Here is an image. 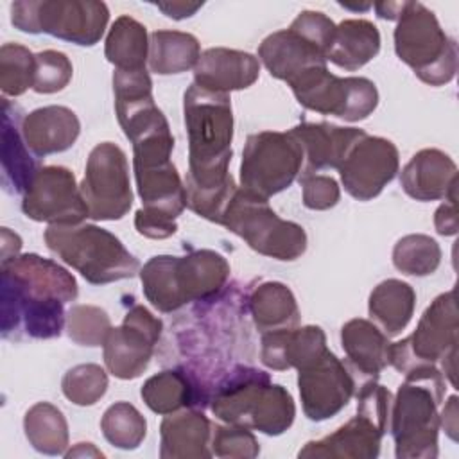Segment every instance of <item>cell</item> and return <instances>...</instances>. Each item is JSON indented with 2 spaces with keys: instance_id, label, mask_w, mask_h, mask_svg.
<instances>
[{
  "instance_id": "cell-9",
  "label": "cell",
  "mask_w": 459,
  "mask_h": 459,
  "mask_svg": "<svg viewBox=\"0 0 459 459\" xmlns=\"http://www.w3.org/2000/svg\"><path fill=\"white\" fill-rule=\"evenodd\" d=\"M109 22L97 0H22L11 4V23L29 34H50L81 47L95 45Z\"/></svg>"
},
{
  "instance_id": "cell-11",
  "label": "cell",
  "mask_w": 459,
  "mask_h": 459,
  "mask_svg": "<svg viewBox=\"0 0 459 459\" xmlns=\"http://www.w3.org/2000/svg\"><path fill=\"white\" fill-rule=\"evenodd\" d=\"M298 102L321 115L348 122L368 118L378 104V90L366 77H337L326 66H316L289 82Z\"/></svg>"
},
{
  "instance_id": "cell-43",
  "label": "cell",
  "mask_w": 459,
  "mask_h": 459,
  "mask_svg": "<svg viewBox=\"0 0 459 459\" xmlns=\"http://www.w3.org/2000/svg\"><path fill=\"white\" fill-rule=\"evenodd\" d=\"M74 66L66 54L59 50L38 52L32 90L38 93L61 91L70 82Z\"/></svg>"
},
{
  "instance_id": "cell-52",
  "label": "cell",
  "mask_w": 459,
  "mask_h": 459,
  "mask_svg": "<svg viewBox=\"0 0 459 459\" xmlns=\"http://www.w3.org/2000/svg\"><path fill=\"white\" fill-rule=\"evenodd\" d=\"M104 457V454L91 443H77L72 450L65 452V457Z\"/></svg>"
},
{
  "instance_id": "cell-29",
  "label": "cell",
  "mask_w": 459,
  "mask_h": 459,
  "mask_svg": "<svg viewBox=\"0 0 459 459\" xmlns=\"http://www.w3.org/2000/svg\"><path fill=\"white\" fill-rule=\"evenodd\" d=\"M380 50V32L369 20L351 18L335 25L326 61L353 72L369 63Z\"/></svg>"
},
{
  "instance_id": "cell-31",
  "label": "cell",
  "mask_w": 459,
  "mask_h": 459,
  "mask_svg": "<svg viewBox=\"0 0 459 459\" xmlns=\"http://www.w3.org/2000/svg\"><path fill=\"white\" fill-rule=\"evenodd\" d=\"M29 147L22 134V122L18 126L16 113L11 115V102L4 99L2 113V174L4 185L14 192L23 194L30 185L38 165L29 154Z\"/></svg>"
},
{
  "instance_id": "cell-15",
  "label": "cell",
  "mask_w": 459,
  "mask_h": 459,
  "mask_svg": "<svg viewBox=\"0 0 459 459\" xmlns=\"http://www.w3.org/2000/svg\"><path fill=\"white\" fill-rule=\"evenodd\" d=\"M163 323L145 307L134 305L120 326L109 330L104 341V364L108 371L122 380L140 377L152 357L161 335Z\"/></svg>"
},
{
  "instance_id": "cell-21",
  "label": "cell",
  "mask_w": 459,
  "mask_h": 459,
  "mask_svg": "<svg viewBox=\"0 0 459 459\" xmlns=\"http://www.w3.org/2000/svg\"><path fill=\"white\" fill-rule=\"evenodd\" d=\"M303 151L307 172L339 169L350 149L366 136L359 127H341L330 122H301L289 131Z\"/></svg>"
},
{
  "instance_id": "cell-17",
  "label": "cell",
  "mask_w": 459,
  "mask_h": 459,
  "mask_svg": "<svg viewBox=\"0 0 459 459\" xmlns=\"http://www.w3.org/2000/svg\"><path fill=\"white\" fill-rule=\"evenodd\" d=\"M396 145L382 136L360 138L337 169L344 190L357 201L377 197L398 172Z\"/></svg>"
},
{
  "instance_id": "cell-2",
  "label": "cell",
  "mask_w": 459,
  "mask_h": 459,
  "mask_svg": "<svg viewBox=\"0 0 459 459\" xmlns=\"http://www.w3.org/2000/svg\"><path fill=\"white\" fill-rule=\"evenodd\" d=\"M445 389V375L434 364L405 373V382L398 387L389 414L398 459L437 457V405Z\"/></svg>"
},
{
  "instance_id": "cell-39",
  "label": "cell",
  "mask_w": 459,
  "mask_h": 459,
  "mask_svg": "<svg viewBox=\"0 0 459 459\" xmlns=\"http://www.w3.org/2000/svg\"><path fill=\"white\" fill-rule=\"evenodd\" d=\"M36 54L20 43H4L0 48V88L4 95L18 97L34 84Z\"/></svg>"
},
{
  "instance_id": "cell-6",
  "label": "cell",
  "mask_w": 459,
  "mask_h": 459,
  "mask_svg": "<svg viewBox=\"0 0 459 459\" xmlns=\"http://www.w3.org/2000/svg\"><path fill=\"white\" fill-rule=\"evenodd\" d=\"M394 52L430 86L450 82L457 72V43L436 14L420 2H407L394 29Z\"/></svg>"
},
{
  "instance_id": "cell-23",
  "label": "cell",
  "mask_w": 459,
  "mask_h": 459,
  "mask_svg": "<svg viewBox=\"0 0 459 459\" xmlns=\"http://www.w3.org/2000/svg\"><path fill=\"white\" fill-rule=\"evenodd\" d=\"M258 59L273 77L285 81L287 84L303 72L316 66H326L328 63L326 54L321 48L292 29L269 34L258 47Z\"/></svg>"
},
{
  "instance_id": "cell-47",
  "label": "cell",
  "mask_w": 459,
  "mask_h": 459,
  "mask_svg": "<svg viewBox=\"0 0 459 459\" xmlns=\"http://www.w3.org/2000/svg\"><path fill=\"white\" fill-rule=\"evenodd\" d=\"M457 199H446L434 215V226L439 235H455L457 233V210H455Z\"/></svg>"
},
{
  "instance_id": "cell-36",
  "label": "cell",
  "mask_w": 459,
  "mask_h": 459,
  "mask_svg": "<svg viewBox=\"0 0 459 459\" xmlns=\"http://www.w3.org/2000/svg\"><path fill=\"white\" fill-rule=\"evenodd\" d=\"M142 400L156 414H170L186 409L195 400V391L188 377L178 369H165L142 385Z\"/></svg>"
},
{
  "instance_id": "cell-32",
  "label": "cell",
  "mask_w": 459,
  "mask_h": 459,
  "mask_svg": "<svg viewBox=\"0 0 459 459\" xmlns=\"http://www.w3.org/2000/svg\"><path fill=\"white\" fill-rule=\"evenodd\" d=\"M201 56L199 39L181 30H154L149 36V68L160 75L183 74L195 68Z\"/></svg>"
},
{
  "instance_id": "cell-3",
  "label": "cell",
  "mask_w": 459,
  "mask_h": 459,
  "mask_svg": "<svg viewBox=\"0 0 459 459\" xmlns=\"http://www.w3.org/2000/svg\"><path fill=\"white\" fill-rule=\"evenodd\" d=\"M228 276L230 264L212 249H195L185 256L158 255L140 269L143 294L160 312L215 296Z\"/></svg>"
},
{
  "instance_id": "cell-33",
  "label": "cell",
  "mask_w": 459,
  "mask_h": 459,
  "mask_svg": "<svg viewBox=\"0 0 459 459\" xmlns=\"http://www.w3.org/2000/svg\"><path fill=\"white\" fill-rule=\"evenodd\" d=\"M249 308L258 330L271 332L292 328L299 323V308L292 290L280 281L260 283L251 298Z\"/></svg>"
},
{
  "instance_id": "cell-44",
  "label": "cell",
  "mask_w": 459,
  "mask_h": 459,
  "mask_svg": "<svg viewBox=\"0 0 459 459\" xmlns=\"http://www.w3.org/2000/svg\"><path fill=\"white\" fill-rule=\"evenodd\" d=\"M299 183L303 188V204L308 210H328L339 203L341 190L332 176L303 174Z\"/></svg>"
},
{
  "instance_id": "cell-51",
  "label": "cell",
  "mask_w": 459,
  "mask_h": 459,
  "mask_svg": "<svg viewBox=\"0 0 459 459\" xmlns=\"http://www.w3.org/2000/svg\"><path fill=\"white\" fill-rule=\"evenodd\" d=\"M407 2H380L375 4L377 9V16L384 18V20H398L402 11L405 9Z\"/></svg>"
},
{
  "instance_id": "cell-49",
  "label": "cell",
  "mask_w": 459,
  "mask_h": 459,
  "mask_svg": "<svg viewBox=\"0 0 459 459\" xmlns=\"http://www.w3.org/2000/svg\"><path fill=\"white\" fill-rule=\"evenodd\" d=\"M439 425L445 429L450 439L457 441V396H450L441 416H439Z\"/></svg>"
},
{
  "instance_id": "cell-16",
  "label": "cell",
  "mask_w": 459,
  "mask_h": 459,
  "mask_svg": "<svg viewBox=\"0 0 459 459\" xmlns=\"http://www.w3.org/2000/svg\"><path fill=\"white\" fill-rule=\"evenodd\" d=\"M298 389L305 416L323 421L348 405L355 393V378L330 350H325L298 369Z\"/></svg>"
},
{
  "instance_id": "cell-25",
  "label": "cell",
  "mask_w": 459,
  "mask_h": 459,
  "mask_svg": "<svg viewBox=\"0 0 459 459\" xmlns=\"http://www.w3.org/2000/svg\"><path fill=\"white\" fill-rule=\"evenodd\" d=\"M212 423L194 409H181L163 418L160 425L161 459H201L212 457Z\"/></svg>"
},
{
  "instance_id": "cell-30",
  "label": "cell",
  "mask_w": 459,
  "mask_h": 459,
  "mask_svg": "<svg viewBox=\"0 0 459 459\" xmlns=\"http://www.w3.org/2000/svg\"><path fill=\"white\" fill-rule=\"evenodd\" d=\"M416 307L414 289L402 280L380 281L369 294L368 310L387 337L398 335L411 321Z\"/></svg>"
},
{
  "instance_id": "cell-35",
  "label": "cell",
  "mask_w": 459,
  "mask_h": 459,
  "mask_svg": "<svg viewBox=\"0 0 459 459\" xmlns=\"http://www.w3.org/2000/svg\"><path fill=\"white\" fill-rule=\"evenodd\" d=\"M23 430L34 450L47 455H65L68 423L61 409L48 402L34 403L23 418Z\"/></svg>"
},
{
  "instance_id": "cell-34",
  "label": "cell",
  "mask_w": 459,
  "mask_h": 459,
  "mask_svg": "<svg viewBox=\"0 0 459 459\" xmlns=\"http://www.w3.org/2000/svg\"><path fill=\"white\" fill-rule=\"evenodd\" d=\"M104 54L117 70H145L149 59L145 25L131 16H118L106 36Z\"/></svg>"
},
{
  "instance_id": "cell-46",
  "label": "cell",
  "mask_w": 459,
  "mask_h": 459,
  "mask_svg": "<svg viewBox=\"0 0 459 459\" xmlns=\"http://www.w3.org/2000/svg\"><path fill=\"white\" fill-rule=\"evenodd\" d=\"M134 228L140 235L147 237V238H169L170 235H174L178 231V222L172 219H167L160 213H152L147 212L143 208H140L134 215Z\"/></svg>"
},
{
  "instance_id": "cell-10",
  "label": "cell",
  "mask_w": 459,
  "mask_h": 459,
  "mask_svg": "<svg viewBox=\"0 0 459 459\" xmlns=\"http://www.w3.org/2000/svg\"><path fill=\"white\" fill-rule=\"evenodd\" d=\"M303 151L287 131H260L249 134L240 161V188L269 199L301 174Z\"/></svg>"
},
{
  "instance_id": "cell-19",
  "label": "cell",
  "mask_w": 459,
  "mask_h": 459,
  "mask_svg": "<svg viewBox=\"0 0 459 459\" xmlns=\"http://www.w3.org/2000/svg\"><path fill=\"white\" fill-rule=\"evenodd\" d=\"M59 299H32L23 296L18 287L2 276V333L18 330L23 325L25 333L34 339L59 337L66 325V316Z\"/></svg>"
},
{
  "instance_id": "cell-45",
  "label": "cell",
  "mask_w": 459,
  "mask_h": 459,
  "mask_svg": "<svg viewBox=\"0 0 459 459\" xmlns=\"http://www.w3.org/2000/svg\"><path fill=\"white\" fill-rule=\"evenodd\" d=\"M289 29L301 34L305 39H308L317 48H321L325 54H328V48L335 34V23L319 11H301L292 20Z\"/></svg>"
},
{
  "instance_id": "cell-40",
  "label": "cell",
  "mask_w": 459,
  "mask_h": 459,
  "mask_svg": "<svg viewBox=\"0 0 459 459\" xmlns=\"http://www.w3.org/2000/svg\"><path fill=\"white\" fill-rule=\"evenodd\" d=\"M111 328V319L100 307L74 305L66 312V333L81 346H102Z\"/></svg>"
},
{
  "instance_id": "cell-1",
  "label": "cell",
  "mask_w": 459,
  "mask_h": 459,
  "mask_svg": "<svg viewBox=\"0 0 459 459\" xmlns=\"http://www.w3.org/2000/svg\"><path fill=\"white\" fill-rule=\"evenodd\" d=\"M183 115L188 134L186 206L199 217L221 224L238 188L228 170L233 156L231 99L228 93L192 84L183 97Z\"/></svg>"
},
{
  "instance_id": "cell-5",
  "label": "cell",
  "mask_w": 459,
  "mask_h": 459,
  "mask_svg": "<svg viewBox=\"0 0 459 459\" xmlns=\"http://www.w3.org/2000/svg\"><path fill=\"white\" fill-rule=\"evenodd\" d=\"M47 247L93 285L133 278L140 262L118 237L95 224H50L45 230Z\"/></svg>"
},
{
  "instance_id": "cell-13",
  "label": "cell",
  "mask_w": 459,
  "mask_h": 459,
  "mask_svg": "<svg viewBox=\"0 0 459 459\" xmlns=\"http://www.w3.org/2000/svg\"><path fill=\"white\" fill-rule=\"evenodd\" d=\"M93 221H118L133 204L126 152L113 142L97 143L86 161L79 185Z\"/></svg>"
},
{
  "instance_id": "cell-24",
  "label": "cell",
  "mask_w": 459,
  "mask_h": 459,
  "mask_svg": "<svg viewBox=\"0 0 459 459\" xmlns=\"http://www.w3.org/2000/svg\"><path fill=\"white\" fill-rule=\"evenodd\" d=\"M326 348V335L319 326H292L262 333V364L274 371L303 368Z\"/></svg>"
},
{
  "instance_id": "cell-22",
  "label": "cell",
  "mask_w": 459,
  "mask_h": 459,
  "mask_svg": "<svg viewBox=\"0 0 459 459\" xmlns=\"http://www.w3.org/2000/svg\"><path fill=\"white\" fill-rule=\"evenodd\" d=\"M400 185L416 201L455 199L457 167L443 151L421 149L403 167Z\"/></svg>"
},
{
  "instance_id": "cell-27",
  "label": "cell",
  "mask_w": 459,
  "mask_h": 459,
  "mask_svg": "<svg viewBox=\"0 0 459 459\" xmlns=\"http://www.w3.org/2000/svg\"><path fill=\"white\" fill-rule=\"evenodd\" d=\"M142 208L176 221L186 206L185 185L172 161L133 167Z\"/></svg>"
},
{
  "instance_id": "cell-26",
  "label": "cell",
  "mask_w": 459,
  "mask_h": 459,
  "mask_svg": "<svg viewBox=\"0 0 459 459\" xmlns=\"http://www.w3.org/2000/svg\"><path fill=\"white\" fill-rule=\"evenodd\" d=\"M81 133L77 115L65 106H43L22 118V134L36 156L70 149Z\"/></svg>"
},
{
  "instance_id": "cell-48",
  "label": "cell",
  "mask_w": 459,
  "mask_h": 459,
  "mask_svg": "<svg viewBox=\"0 0 459 459\" xmlns=\"http://www.w3.org/2000/svg\"><path fill=\"white\" fill-rule=\"evenodd\" d=\"M156 7L169 18H174V20H185V18H190L194 16L201 7H203V2H158Z\"/></svg>"
},
{
  "instance_id": "cell-20",
  "label": "cell",
  "mask_w": 459,
  "mask_h": 459,
  "mask_svg": "<svg viewBox=\"0 0 459 459\" xmlns=\"http://www.w3.org/2000/svg\"><path fill=\"white\" fill-rule=\"evenodd\" d=\"M258 59L244 50L212 47L201 52L194 68V84L219 93L246 90L258 79Z\"/></svg>"
},
{
  "instance_id": "cell-37",
  "label": "cell",
  "mask_w": 459,
  "mask_h": 459,
  "mask_svg": "<svg viewBox=\"0 0 459 459\" xmlns=\"http://www.w3.org/2000/svg\"><path fill=\"white\" fill-rule=\"evenodd\" d=\"M104 437L117 448H138L147 434V421L129 402H117L106 409L100 420Z\"/></svg>"
},
{
  "instance_id": "cell-14",
  "label": "cell",
  "mask_w": 459,
  "mask_h": 459,
  "mask_svg": "<svg viewBox=\"0 0 459 459\" xmlns=\"http://www.w3.org/2000/svg\"><path fill=\"white\" fill-rule=\"evenodd\" d=\"M22 212L36 222L48 224H81L90 217L74 172L61 165L38 169L23 192Z\"/></svg>"
},
{
  "instance_id": "cell-28",
  "label": "cell",
  "mask_w": 459,
  "mask_h": 459,
  "mask_svg": "<svg viewBox=\"0 0 459 459\" xmlns=\"http://www.w3.org/2000/svg\"><path fill=\"white\" fill-rule=\"evenodd\" d=\"M341 344L353 371L362 382L377 380L389 364L387 335L368 319H350L341 328Z\"/></svg>"
},
{
  "instance_id": "cell-41",
  "label": "cell",
  "mask_w": 459,
  "mask_h": 459,
  "mask_svg": "<svg viewBox=\"0 0 459 459\" xmlns=\"http://www.w3.org/2000/svg\"><path fill=\"white\" fill-rule=\"evenodd\" d=\"M61 389L72 403L93 405L106 394L108 375L99 364H79L65 373Z\"/></svg>"
},
{
  "instance_id": "cell-38",
  "label": "cell",
  "mask_w": 459,
  "mask_h": 459,
  "mask_svg": "<svg viewBox=\"0 0 459 459\" xmlns=\"http://www.w3.org/2000/svg\"><path fill=\"white\" fill-rule=\"evenodd\" d=\"M441 262L439 244L423 233L402 237L393 247L394 267L409 276L432 274Z\"/></svg>"
},
{
  "instance_id": "cell-7",
  "label": "cell",
  "mask_w": 459,
  "mask_h": 459,
  "mask_svg": "<svg viewBox=\"0 0 459 459\" xmlns=\"http://www.w3.org/2000/svg\"><path fill=\"white\" fill-rule=\"evenodd\" d=\"M357 416L339 427L333 434L308 441L299 457L330 459H373L380 452L382 437L389 429L391 393L377 380L362 382L357 391Z\"/></svg>"
},
{
  "instance_id": "cell-4",
  "label": "cell",
  "mask_w": 459,
  "mask_h": 459,
  "mask_svg": "<svg viewBox=\"0 0 459 459\" xmlns=\"http://www.w3.org/2000/svg\"><path fill=\"white\" fill-rule=\"evenodd\" d=\"M210 409L224 423L267 436L283 434L296 416L292 394L255 368H237L213 393Z\"/></svg>"
},
{
  "instance_id": "cell-12",
  "label": "cell",
  "mask_w": 459,
  "mask_h": 459,
  "mask_svg": "<svg viewBox=\"0 0 459 459\" xmlns=\"http://www.w3.org/2000/svg\"><path fill=\"white\" fill-rule=\"evenodd\" d=\"M457 332L455 292L448 290L427 307L409 337L389 346V364L405 375L414 368L457 357Z\"/></svg>"
},
{
  "instance_id": "cell-42",
  "label": "cell",
  "mask_w": 459,
  "mask_h": 459,
  "mask_svg": "<svg viewBox=\"0 0 459 459\" xmlns=\"http://www.w3.org/2000/svg\"><path fill=\"white\" fill-rule=\"evenodd\" d=\"M212 454L217 457H235V459H251L260 454L258 441L251 429L240 425H217L212 430Z\"/></svg>"
},
{
  "instance_id": "cell-8",
  "label": "cell",
  "mask_w": 459,
  "mask_h": 459,
  "mask_svg": "<svg viewBox=\"0 0 459 459\" xmlns=\"http://www.w3.org/2000/svg\"><path fill=\"white\" fill-rule=\"evenodd\" d=\"M221 226L240 237L256 253L274 260L292 262L307 249L303 226L278 217L267 199L240 186L226 206Z\"/></svg>"
},
{
  "instance_id": "cell-18",
  "label": "cell",
  "mask_w": 459,
  "mask_h": 459,
  "mask_svg": "<svg viewBox=\"0 0 459 459\" xmlns=\"http://www.w3.org/2000/svg\"><path fill=\"white\" fill-rule=\"evenodd\" d=\"M2 276H7L18 290L32 299L74 301L79 294L75 278L50 258L36 253L18 255L2 262Z\"/></svg>"
},
{
  "instance_id": "cell-53",
  "label": "cell",
  "mask_w": 459,
  "mask_h": 459,
  "mask_svg": "<svg viewBox=\"0 0 459 459\" xmlns=\"http://www.w3.org/2000/svg\"><path fill=\"white\" fill-rule=\"evenodd\" d=\"M342 5H344V7H353V9H357V5H346V4H342ZM369 5H371V4H368L366 7H360V5H359V9H368Z\"/></svg>"
},
{
  "instance_id": "cell-50",
  "label": "cell",
  "mask_w": 459,
  "mask_h": 459,
  "mask_svg": "<svg viewBox=\"0 0 459 459\" xmlns=\"http://www.w3.org/2000/svg\"><path fill=\"white\" fill-rule=\"evenodd\" d=\"M22 249V238L9 228H2V262L18 256Z\"/></svg>"
}]
</instances>
